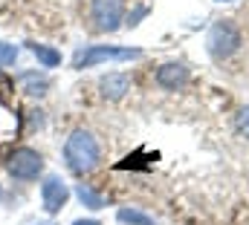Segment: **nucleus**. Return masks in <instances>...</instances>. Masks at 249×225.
Returning <instances> with one entry per match:
<instances>
[{
	"label": "nucleus",
	"mask_w": 249,
	"mask_h": 225,
	"mask_svg": "<svg viewBox=\"0 0 249 225\" xmlns=\"http://www.w3.org/2000/svg\"><path fill=\"white\" fill-rule=\"evenodd\" d=\"M20 87H23L26 96L41 98V96L50 90V78H47V75H38V72H23V75H20Z\"/></svg>",
	"instance_id": "obj_10"
},
{
	"label": "nucleus",
	"mask_w": 249,
	"mask_h": 225,
	"mask_svg": "<svg viewBox=\"0 0 249 225\" xmlns=\"http://www.w3.org/2000/svg\"><path fill=\"white\" fill-rule=\"evenodd\" d=\"M116 220L122 225H157L148 214H142V211H136V208H119Z\"/></svg>",
	"instance_id": "obj_12"
},
{
	"label": "nucleus",
	"mask_w": 249,
	"mask_h": 225,
	"mask_svg": "<svg viewBox=\"0 0 249 225\" xmlns=\"http://www.w3.org/2000/svg\"><path fill=\"white\" fill-rule=\"evenodd\" d=\"M20 130V121H18V112L12 110L6 101H0V139H15Z\"/></svg>",
	"instance_id": "obj_9"
},
{
	"label": "nucleus",
	"mask_w": 249,
	"mask_h": 225,
	"mask_svg": "<svg viewBox=\"0 0 249 225\" xmlns=\"http://www.w3.org/2000/svg\"><path fill=\"white\" fill-rule=\"evenodd\" d=\"M209 52L214 58H229L238 47H241V32H238V26L235 23H229V20H220V23H214L212 29H209Z\"/></svg>",
	"instance_id": "obj_4"
},
{
	"label": "nucleus",
	"mask_w": 249,
	"mask_h": 225,
	"mask_svg": "<svg viewBox=\"0 0 249 225\" xmlns=\"http://www.w3.org/2000/svg\"><path fill=\"white\" fill-rule=\"evenodd\" d=\"M6 170H9L15 179H20V182H32V179H38L41 170H44V156H41L38 150H32V147H18V150L9 153Z\"/></svg>",
	"instance_id": "obj_2"
},
{
	"label": "nucleus",
	"mask_w": 249,
	"mask_h": 225,
	"mask_svg": "<svg viewBox=\"0 0 249 225\" xmlns=\"http://www.w3.org/2000/svg\"><path fill=\"white\" fill-rule=\"evenodd\" d=\"M72 225H102L99 220H75Z\"/></svg>",
	"instance_id": "obj_17"
},
{
	"label": "nucleus",
	"mask_w": 249,
	"mask_h": 225,
	"mask_svg": "<svg viewBox=\"0 0 249 225\" xmlns=\"http://www.w3.org/2000/svg\"><path fill=\"white\" fill-rule=\"evenodd\" d=\"M139 49H130V47H105V44H96V47H87L81 52H75L72 66L75 69H84V66H96L102 61H130V58H139Z\"/></svg>",
	"instance_id": "obj_3"
},
{
	"label": "nucleus",
	"mask_w": 249,
	"mask_h": 225,
	"mask_svg": "<svg viewBox=\"0 0 249 225\" xmlns=\"http://www.w3.org/2000/svg\"><path fill=\"white\" fill-rule=\"evenodd\" d=\"M145 15H148V9H145V6H139V9L127 17V26H136V23H139V17H145Z\"/></svg>",
	"instance_id": "obj_16"
},
{
	"label": "nucleus",
	"mask_w": 249,
	"mask_h": 225,
	"mask_svg": "<svg viewBox=\"0 0 249 225\" xmlns=\"http://www.w3.org/2000/svg\"><path fill=\"white\" fill-rule=\"evenodd\" d=\"M93 20L102 32H113L122 23V0H93Z\"/></svg>",
	"instance_id": "obj_6"
},
{
	"label": "nucleus",
	"mask_w": 249,
	"mask_h": 225,
	"mask_svg": "<svg viewBox=\"0 0 249 225\" xmlns=\"http://www.w3.org/2000/svg\"><path fill=\"white\" fill-rule=\"evenodd\" d=\"M99 90H102L105 98L119 101V98L127 96V90H130V78H127L124 72H107V75L99 81Z\"/></svg>",
	"instance_id": "obj_8"
},
{
	"label": "nucleus",
	"mask_w": 249,
	"mask_h": 225,
	"mask_svg": "<svg viewBox=\"0 0 249 225\" xmlns=\"http://www.w3.org/2000/svg\"><path fill=\"white\" fill-rule=\"evenodd\" d=\"M0 193H3V191H0Z\"/></svg>",
	"instance_id": "obj_19"
},
{
	"label": "nucleus",
	"mask_w": 249,
	"mask_h": 225,
	"mask_svg": "<svg viewBox=\"0 0 249 225\" xmlns=\"http://www.w3.org/2000/svg\"><path fill=\"white\" fill-rule=\"evenodd\" d=\"M70 199V188L64 185L58 176H47L44 185H41V202H44V211L47 214H58Z\"/></svg>",
	"instance_id": "obj_5"
},
{
	"label": "nucleus",
	"mask_w": 249,
	"mask_h": 225,
	"mask_svg": "<svg viewBox=\"0 0 249 225\" xmlns=\"http://www.w3.org/2000/svg\"><path fill=\"white\" fill-rule=\"evenodd\" d=\"M29 52L38 58L41 66H47V69H53V66L61 64V52L53 49V47H47V44H35V41H29Z\"/></svg>",
	"instance_id": "obj_11"
},
{
	"label": "nucleus",
	"mask_w": 249,
	"mask_h": 225,
	"mask_svg": "<svg viewBox=\"0 0 249 225\" xmlns=\"http://www.w3.org/2000/svg\"><path fill=\"white\" fill-rule=\"evenodd\" d=\"M99 159H102V150H99V142H96V136L90 130L78 127V130H72L67 136L64 162H67V168L72 170V173H78V176L90 173V170L99 165Z\"/></svg>",
	"instance_id": "obj_1"
},
{
	"label": "nucleus",
	"mask_w": 249,
	"mask_h": 225,
	"mask_svg": "<svg viewBox=\"0 0 249 225\" xmlns=\"http://www.w3.org/2000/svg\"><path fill=\"white\" fill-rule=\"evenodd\" d=\"M186 81H188V69L180 61L162 64V66L157 69V84H160L162 90H180V87H186Z\"/></svg>",
	"instance_id": "obj_7"
},
{
	"label": "nucleus",
	"mask_w": 249,
	"mask_h": 225,
	"mask_svg": "<svg viewBox=\"0 0 249 225\" xmlns=\"http://www.w3.org/2000/svg\"><path fill=\"white\" fill-rule=\"evenodd\" d=\"M15 61H18V47L0 41V66H12Z\"/></svg>",
	"instance_id": "obj_14"
},
{
	"label": "nucleus",
	"mask_w": 249,
	"mask_h": 225,
	"mask_svg": "<svg viewBox=\"0 0 249 225\" xmlns=\"http://www.w3.org/2000/svg\"><path fill=\"white\" fill-rule=\"evenodd\" d=\"M75 196L81 199V205H87V208H93V211L105 208V199H102V196H99V193H96V191H93L90 185H84V182H81V185L75 188Z\"/></svg>",
	"instance_id": "obj_13"
},
{
	"label": "nucleus",
	"mask_w": 249,
	"mask_h": 225,
	"mask_svg": "<svg viewBox=\"0 0 249 225\" xmlns=\"http://www.w3.org/2000/svg\"><path fill=\"white\" fill-rule=\"evenodd\" d=\"M220 3H223V0H220Z\"/></svg>",
	"instance_id": "obj_18"
},
{
	"label": "nucleus",
	"mask_w": 249,
	"mask_h": 225,
	"mask_svg": "<svg viewBox=\"0 0 249 225\" xmlns=\"http://www.w3.org/2000/svg\"><path fill=\"white\" fill-rule=\"evenodd\" d=\"M235 124H238V133H241L244 139H249V107H244V110L238 112Z\"/></svg>",
	"instance_id": "obj_15"
}]
</instances>
